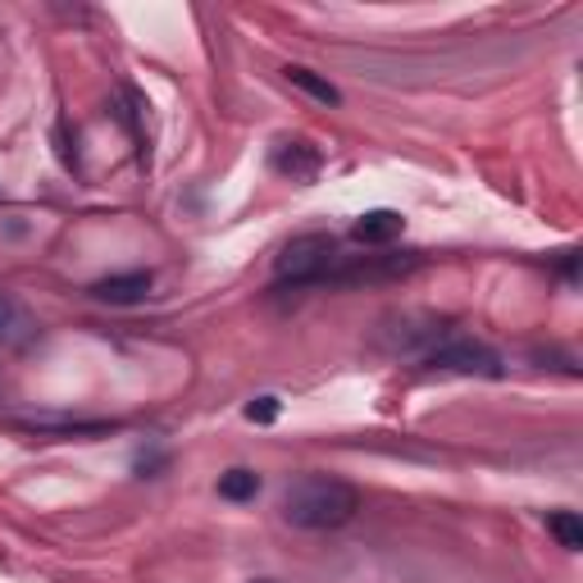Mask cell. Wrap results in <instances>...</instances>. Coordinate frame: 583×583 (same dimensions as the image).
Masks as SVG:
<instances>
[{"mask_svg":"<svg viewBox=\"0 0 583 583\" xmlns=\"http://www.w3.org/2000/svg\"><path fill=\"white\" fill-rule=\"evenodd\" d=\"M151 287H155L151 269H129V274H110V278L92 283L88 292L96 301H105V306H137V301L151 297Z\"/></svg>","mask_w":583,"mask_h":583,"instance_id":"obj_5","label":"cell"},{"mask_svg":"<svg viewBox=\"0 0 583 583\" xmlns=\"http://www.w3.org/2000/svg\"><path fill=\"white\" fill-rule=\"evenodd\" d=\"M283 520L292 529H310V533H328V529H342L356 520L360 511V492L347 479H333V474H301L283 492Z\"/></svg>","mask_w":583,"mask_h":583,"instance_id":"obj_1","label":"cell"},{"mask_svg":"<svg viewBox=\"0 0 583 583\" xmlns=\"http://www.w3.org/2000/svg\"><path fill=\"white\" fill-rule=\"evenodd\" d=\"M338 242H333L328 233H301L292 237L278 260H274V274L283 283H324L328 274H338Z\"/></svg>","mask_w":583,"mask_h":583,"instance_id":"obj_2","label":"cell"},{"mask_svg":"<svg viewBox=\"0 0 583 583\" xmlns=\"http://www.w3.org/2000/svg\"><path fill=\"white\" fill-rule=\"evenodd\" d=\"M164 461H170L164 451H142V456H137V470H142V474H151V470H160Z\"/></svg>","mask_w":583,"mask_h":583,"instance_id":"obj_12","label":"cell"},{"mask_svg":"<svg viewBox=\"0 0 583 583\" xmlns=\"http://www.w3.org/2000/svg\"><path fill=\"white\" fill-rule=\"evenodd\" d=\"M278 397H256L252 406H246V420H252V425H274L278 420Z\"/></svg>","mask_w":583,"mask_h":583,"instance_id":"obj_11","label":"cell"},{"mask_svg":"<svg viewBox=\"0 0 583 583\" xmlns=\"http://www.w3.org/2000/svg\"><path fill=\"white\" fill-rule=\"evenodd\" d=\"M401 228H406V219H401L397 211H369V215L356 219L351 237H356L360 246H388V242L401 237Z\"/></svg>","mask_w":583,"mask_h":583,"instance_id":"obj_6","label":"cell"},{"mask_svg":"<svg viewBox=\"0 0 583 583\" xmlns=\"http://www.w3.org/2000/svg\"><path fill=\"white\" fill-rule=\"evenodd\" d=\"M269 164H274V174H278V178H292V183H315V178H319V170H324V155H319V146H315V142H306V137H283V142L274 146Z\"/></svg>","mask_w":583,"mask_h":583,"instance_id":"obj_4","label":"cell"},{"mask_svg":"<svg viewBox=\"0 0 583 583\" xmlns=\"http://www.w3.org/2000/svg\"><path fill=\"white\" fill-rule=\"evenodd\" d=\"M260 492V474L256 470H228L219 474V497H228V502H252V497Z\"/></svg>","mask_w":583,"mask_h":583,"instance_id":"obj_8","label":"cell"},{"mask_svg":"<svg viewBox=\"0 0 583 583\" xmlns=\"http://www.w3.org/2000/svg\"><path fill=\"white\" fill-rule=\"evenodd\" d=\"M548 533L556 538L565 552H579V548H583V520H579L574 511H552V515H548Z\"/></svg>","mask_w":583,"mask_h":583,"instance_id":"obj_9","label":"cell"},{"mask_svg":"<svg viewBox=\"0 0 583 583\" xmlns=\"http://www.w3.org/2000/svg\"><path fill=\"white\" fill-rule=\"evenodd\" d=\"M23 328H28L23 310H19V306H14L10 297H0V342H14Z\"/></svg>","mask_w":583,"mask_h":583,"instance_id":"obj_10","label":"cell"},{"mask_svg":"<svg viewBox=\"0 0 583 583\" xmlns=\"http://www.w3.org/2000/svg\"><path fill=\"white\" fill-rule=\"evenodd\" d=\"M283 78L292 82V88H301L310 101H319V105H342V92L338 88H333V82L328 78H319L315 69H301V64H287L283 69Z\"/></svg>","mask_w":583,"mask_h":583,"instance_id":"obj_7","label":"cell"},{"mask_svg":"<svg viewBox=\"0 0 583 583\" xmlns=\"http://www.w3.org/2000/svg\"><path fill=\"white\" fill-rule=\"evenodd\" d=\"M429 369L438 374H470V379H502L507 365L492 347L474 342V338H451V342H438L429 356H425Z\"/></svg>","mask_w":583,"mask_h":583,"instance_id":"obj_3","label":"cell"}]
</instances>
